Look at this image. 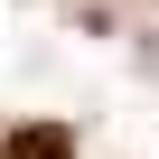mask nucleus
Instances as JSON below:
<instances>
[{"label":"nucleus","instance_id":"obj_1","mask_svg":"<svg viewBox=\"0 0 159 159\" xmlns=\"http://www.w3.org/2000/svg\"><path fill=\"white\" fill-rule=\"evenodd\" d=\"M0 159H66V131H56V122H28V131H10Z\"/></svg>","mask_w":159,"mask_h":159}]
</instances>
